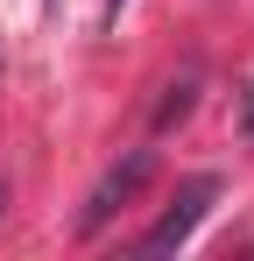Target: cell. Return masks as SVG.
<instances>
[{
	"label": "cell",
	"instance_id": "obj_1",
	"mask_svg": "<svg viewBox=\"0 0 254 261\" xmlns=\"http://www.w3.org/2000/svg\"><path fill=\"white\" fill-rule=\"evenodd\" d=\"M148 170H156V148H127L120 163H113V170L99 176V191L85 198V212H78V233H99V226H106V219H113V212L127 205V198H134V191L148 184Z\"/></svg>",
	"mask_w": 254,
	"mask_h": 261
},
{
	"label": "cell",
	"instance_id": "obj_2",
	"mask_svg": "<svg viewBox=\"0 0 254 261\" xmlns=\"http://www.w3.org/2000/svg\"><path fill=\"white\" fill-rule=\"evenodd\" d=\"M219 198V176H191L184 191H176V205H169L156 226H148V240H141V254H176L191 233H198V219H205V205Z\"/></svg>",
	"mask_w": 254,
	"mask_h": 261
},
{
	"label": "cell",
	"instance_id": "obj_3",
	"mask_svg": "<svg viewBox=\"0 0 254 261\" xmlns=\"http://www.w3.org/2000/svg\"><path fill=\"white\" fill-rule=\"evenodd\" d=\"M184 113H191V85H169L163 113H156V127H169V120H184Z\"/></svg>",
	"mask_w": 254,
	"mask_h": 261
},
{
	"label": "cell",
	"instance_id": "obj_4",
	"mask_svg": "<svg viewBox=\"0 0 254 261\" xmlns=\"http://www.w3.org/2000/svg\"><path fill=\"white\" fill-rule=\"evenodd\" d=\"M113 7H120V0H113Z\"/></svg>",
	"mask_w": 254,
	"mask_h": 261
}]
</instances>
